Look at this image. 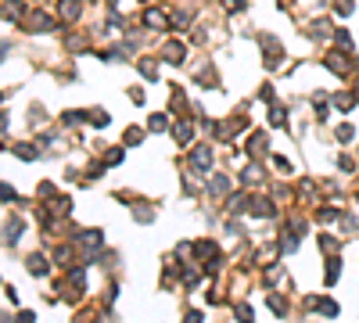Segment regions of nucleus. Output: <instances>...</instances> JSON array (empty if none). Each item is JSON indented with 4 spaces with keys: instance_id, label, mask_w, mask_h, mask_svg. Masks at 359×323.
I'll use <instances>...</instances> for the list:
<instances>
[{
    "instance_id": "7ed1b4c3",
    "label": "nucleus",
    "mask_w": 359,
    "mask_h": 323,
    "mask_svg": "<svg viewBox=\"0 0 359 323\" xmlns=\"http://www.w3.org/2000/svg\"><path fill=\"white\" fill-rule=\"evenodd\" d=\"M61 18H79V0H61Z\"/></svg>"
},
{
    "instance_id": "9d476101",
    "label": "nucleus",
    "mask_w": 359,
    "mask_h": 323,
    "mask_svg": "<svg viewBox=\"0 0 359 323\" xmlns=\"http://www.w3.org/2000/svg\"><path fill=\"white\" fill-rule=\"evenodd\" d=\"M29 266H33V273H47V258L33 255V258H29Z\"/></svg>"
},
{
    "instance_id": "f257e3e1",
    "label": "nucleus",
    "mask_w": 359,
    "mask_h": 323,
    "mask_svg": "<svg viewBox=\"0 0 359 323\" xmlns=\"http://www.w3.org/2000/svg\"><path fill=\"white\" fill-rule=\"evenodd\" d=\"M190 165H194V169H201V173H205V169L212 165V147H194V155H190Z\"/></svg>"
},
{
    "instance_id": "ddd939ff",
    "label": "nucleus",
    "mask_w": 359,
    "mask_h": 323,
    "mask_svg": "<svg viewBox=\"0 0 359 323\" xmlns=\"http://www.w3.org/2000/svg\"><path fill=\"white\" fill-rule=\"evenodd\" d=\"M334 104L338 108H352V94H334Z\"/></svg>"
},
{
    "instance_id": "2eb2a0df",
    "label": "nucleus",
    "mask_w": 359,
    "mask_h": 323,
    "mask_svg": "<svg viewBox=\"0 0 359 323\" xmlns=\"http://www.w3.org/2000/svg\"><path fill=\"white\" fill-rule=\"evenodd\" d=\"M223 7H230V11H244V0H223Z\"/></svg>"
},
{
    "instance_id": "a211bd4d",
    "label": "nucleus",
    "mask_w": 359,
    "mask_h": 323,
    "mask_svg": "<svg viewBox=\"0 0 359 323\" xmlns=\"http://www.w3.org/2000/svg\"><path fill=\"white\" fill-rule=\"evenodd\" d=\"M269 122H277V126H280V122H284V108H273V112H269Z\"/></svg>"
},
{
    "instance_id": "4468645a",
    "label": "nucleus",
    "mask_w": 359,
    "mask_h": 323,
    "mask_svg": "<svg viewBox=\"0 0 359 323\" xmlns=\"http://www.w3.org/2000/svg\"><path fill=\"white\" fill-rule=\"evenodd\" d=\"M18 158H25V162H29V158H36V151L29 147V144H18Z\"/></svg>"
},
{
    "instance_id": "9b49d317",
    "label": "nucleus",
    "mask_w": 359,
    "mask_h": 323,
    "mask_svg": "<svg viewBox=\"0 0 359 323\" xmlns=\"http://www.w3.org/2000/svg\"><path fill=\"white\" fill-rule=\"evenodd\" d=\"M338 269H341V262H338V258H331V266H327V284L338 280Z\"/></svg>"
},
{
    "instance_id": "f03ea898",
    "label": "nucleus",
    "mask_w": 359,
    "mask_h": 323,
    "mask_svg": "<svg viewBox=\"0 0 359 323\" xmlns=\"http://www.w3.org/2000/svg\"><path fill=\"white\" fill-rule=\"evenodd\" d=\"M262 51H266V61H269V65H273V61H280V54H284V47H280L273 36H266V40H262Z\"/></svg>"
},
{
    "instance_id": "1a4fd4ad",
    "label": "nucleus",
    "mask_w": 359,
    "mask_h": 323,
    "mask_svg": "<svg viewBox=\"0 0 359 323\" xmlns=\"http://www.w3.org/2000/svg\"><path fill=\"white\" fill-rule=\"evenodd\" d=\"M47 25H51L47 14H33V18H29V29H47Z\"/></svg>"
},
{
    "instance_id": "f8f14e48",
    "label": "nucleus",
    "mask_w": 359,
    "mask_h": 323,
    "mask_svg": "<svg viewBox=\"0 0 359 323\" xmlns=\"http://www.w3.org/2000/svg\"><path fill=\"white\" fill-rule=\"evenodd\" d=\"M166 126H169V119H166V115H151V129H155V133H162Z\"/></svg>"
},
{
    "instance_id": "0eeeda50",
    "label": "nucleus",
    "mask_w": 359,
    "mask_h": 323,
    "mask_svg": "<svg viewBox=\"0 0 359 323\" xmlns=\"http://www.w3.org/2000/svg\"><path fill=\"white\" fill-rule=\"evenodd\" d=\"M251 208H255V215H269V212H273V205H269L266 197H255V201H251Z\"/></svg>"
},
{
    "instance_id": "39448f33",
    "label": "nucleus",
    "mask_w": 359,
    "mask_h": 323,
    "mask_svg": "<svg viewBox=\"0 0 359 323\" xmlns=\"http://www.w3.org/2000/svg\"><path fill=\"white\" fill-rule=\"evenodd\" d=\"M190 136H194V126H190V122H180V126H176V140H180V144H187Z\"/></svg>"
},
{
    "instance_id": "f3484780",
    "label": "nucleus",
    "mask_w": 359,
    "mask_h": 323,
    "mask_svg": "<svg viewBox=\"0 0 359 323\" xmlns=\"http://www.w3.org/2000/svg\"><path fill=\"white\" fill-rule=\"evenodd\" d=\"M338 140H352V126H338Z\"/></svg>"
},
{
    "instance_id": "6e6552de",
    "label": "nucleus",
    "mask_w": 359,
    "mask_h": 323,
    "mask_svg": "<svg viewBox=\"0 0 359 323\" xmlns=\"http://www.w3.org/2000/svg\"><path fill=\"white\" fill-rule=\"evenodd\" d=\"M140 72H144V79H158V68H155V61H140Z\"/></svg>"
},
{
    "instance_id": "6ab92c4d",
    "label": "nucleus",
    "mask_w": 359,
    "mask_h": 323,
    "mask_svg": "<svg viewBox=\"0 0 359 323\" xmlns=\"http://www.w3.org/2000/svg\"><path fill=\"white\" fill-rule=\"evenodd\" d=\"M183 323H201V316H198V313H187V320H183Z\"/></svg>"
},
{
    "instance_id": "dca6fc26",
    "label": "nucleus",
    "mask_w": 359,
    "mask_h": 323,
    "mask_svg": "<svg viewBox=\"0 0 359 323\" xmlns=\"http://www.w3.org/2000/svg\"><path fill=\"white\" fill-rule=\"evenodd\" d=\"M320 313H327V316H338V305H334V302H323V305H320Z\"/></svg>"
},
{
    "instance_id": "20e7f679",
    "label": "nucleus",
    "mask_w": 359,
    "mask_h": 323,
    "mask_svg": "<svg viewBox=\"0 0 359 323\" xmlns=\"http://www.w3.org/2000/svg\"><path fill=\"white\" fill-rule=\"evenodd\" d=\"M327 65H331L334 72H349V61L341 58V54H327Z\"/></svg>"
},
{
    "instance_id": "423d86ee",
    "label": "nucleus",
    "mask_w": 359,
    "mask_h": 323,
    "mask_svg": "<svg viewBox=\"0 0 359 323\" xmlns=\"http://www.w3.org/2000/svg\"><path fill=\"white\" fill-rule=\"evenodd\" d=\"M227 191H230V183H227V180H223V176H216L212 183H208V194H219V197H223V194H227Z\"/></svg>"
}]
</instances>
